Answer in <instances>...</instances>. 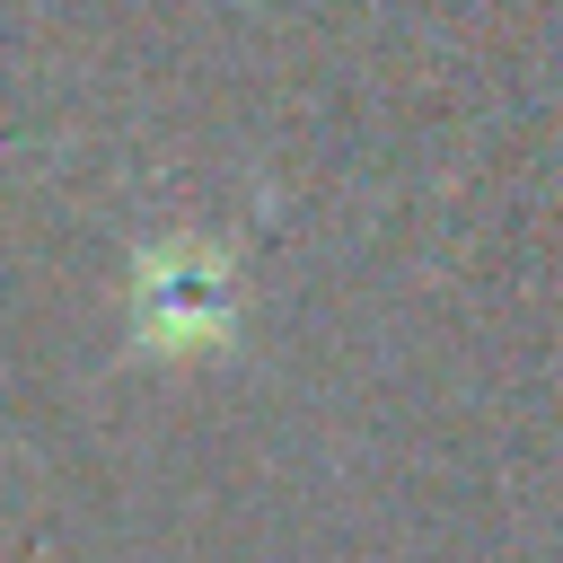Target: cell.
<instances>
[{
  "label": "cell",
  "mask_w": 563,
  "mask_h": 563,
  "mask_svg": "<svg viewBox=\"0 0 563 563\" xmlns=\"http://www.w3.org/2000/svg\"><path fill=\"white\" fill-rule=\"evenodd\" d=\"M141 334L150 343H211V334H229V290H220V264H202L194 246H176V255H158L150 264V282H141Z\"/></svg>",
  "instance_id": "1"
}]
</instances>
